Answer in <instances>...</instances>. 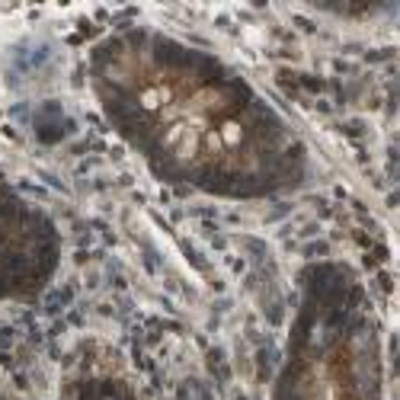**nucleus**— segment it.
<instances>
[{"mask_svg":"<svg viewBox=\"0 0 400 400\" xmlns=\"http://www.w3.org/2000/svg\"><path fill=\"white\" fill-rule=\"evenodd\" d=\"M205 147L212 154H218L221 147H224V145H221V138H218V131H208V135H205Z\"/></svg>","mask_w":400,"mask_h":400,"instance_id":"obj_3","label":"nucleus"},{"mask_svg":"<svg viewBox=\"0 0 400 400\" xmlns=\"http://www.w3.org/2000/svg\"><path fill=\"white\" fill-rule=\"evenodd\" d=\"M218 138H221V145H228V147H237L243 141V128H241V122H224L221 125V131H218Z\"/></svg>","mask_w":400,"mask_h":400,"instance_id":"obj_1","label":"nucleus"},{"mask_svg":"<svg viewBox=\"0 0 400 400\" xmlns=\"http://www.w3.org/2000/svg\"><path fill=\"white\" fill-rule=\"evenodd\" d=\"M160 99H166V90H145L141 93V106H145V109H157Z\"/></svg>","mask_w":400,"mask_h":400,"instance_id":"obj_2","label":"nucleus"}]
</instances>
